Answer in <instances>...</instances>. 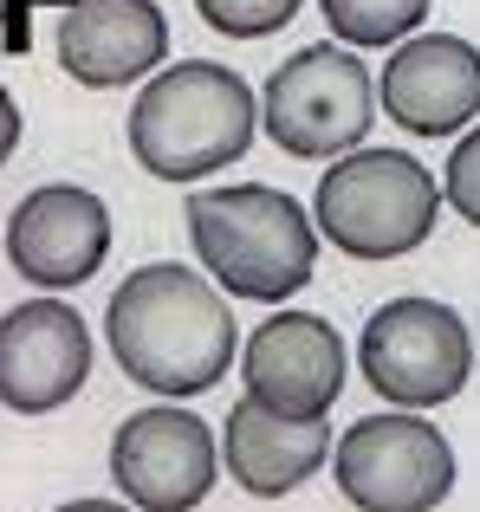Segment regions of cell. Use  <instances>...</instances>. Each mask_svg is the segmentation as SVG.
Returning <instances> with one entry per match:
<instances>
[{"label": "cell", "instance_id": "cell-1", "mask_svg": "<svg viewBox=\"0 0 480 512\" xmlns=\"http://www.w3.org/2000/svg\"><path fill=\"white\" fill-rule=\"evenodd\" d=\"M104 338L130 383L150 396H202L228 376L240 357L234 312L208 273H189L176 260L137 266L104 305Z\"/></svg>", "mask_w": 480, "mask_h": 512}, {"label": "cell", "instance_id": "cell-2", "mask_svg": "<svg viewBox=\"0 0 480 512\" xmlns=\"http://www.w3.org/2000/svg\"><path fill=\"white\" fill-rule=\"evenodd\" d=\"M253 130H260V98L234 65L215 59H163L130 104V156L156 182H202L240 163Z\"/></svg>", "mask_w": 480, "mask_h": 512}, {"label": "cell", "instance_id": "cell-3", "mask_svg": "<svg viewBox=\"0 0 480 512\" xmlns=\"http://www.w3.org/2000/svg\"><path fill=\"white\" fill-rule=\"evenodd\" d=\"M189 240L202 273L215 279L228 299L279 305L292 292L312 286L318 266V227L286 188L266 182H228L189 195Z\"/></svg>", "mask_w": 480, "mask_h": 512}, {"label": "cell", "instance_id": "cell-4", "mask_svg": "<svg viewBox=\"0 0 480 512\" xmlns=\"http://www.w3.org/2000/svg\"><path fill=\"white\" fill-rule=\"evenodd\" d=\"M442 188L409 150H344L318 175L312 227L344 260H403L435 234Z\"/></svg>", "mask_w": 480, "mask_h": 512}, {"label": "cell", "instance_id": "cell-5", "mask_svg": "<svg viewBox=\"0 0 480 512\" xmlns=\"http://www.w3.org/2000/svg\"><path fill=\"white\" fill-rule=\"evenodd\" d=\"M260 124L299 163H331L357 150L377 124V78L357 59V46H299L286 65H273L260 91Z\"/></svg>", "mask_w": 480, "mask_h": 512}, {"label": "cell", "instance_id": "cell-6", "mask_svg": "<svg viewBox=\"0 0 480 512\" xmlns=\"http://www.w3.org/2000/svg\"><path fill=\"white\" fill-rule=\"evenodd\" d=\"M331 480L357 512H435L455 493V448L416 409H383L338 435Z\"/></svg>", "mask_w": 480, "mask_h": 512}, {"label": "cell", "instance_id": "cell-7", "mask_svg": "<svg viewBox=\"0 0 480 512\" xmlns=\"http://www.w3.org/2000/svg\"><path fill=\"white\" fill-rule=\"evenodd\" d=\"M364 383L396 409H442L474 376V338L455 305L442 299H390L370 312L357 338Z\"/></svg>", "mask_w": 480, "mask_h": 512}, {"label": "cell", "instance_id": "cell-8", "mask_svg": "<svg viewBox=\"0 0 480 512\" xmlns=\"http://www.w3.org/2000/svg\"><path fill=\"white\" fill-rule=\"evenodd\" d=\"M221 441L202 415L156 402L117 422L111 435V480L137 512H195L215 493Z\"/></svg>", "mask_w": 480, "mask_h": 512}, {"label": "cell", "instance_id": "cell-9", "mask_svg": "<svg viewBox=\"0 0 480 512\" xmlns=\"http://www.w3.org/2000/svg\"><path fill=\"white\" fill-rule=\"evenodd\" d=\"M111 253V208L78 182H46L7 214V260L46 292H78Z\"/></svg>", "mask_w": 480, "mask_h": 512}, {"label": "cell", "instance_id": "cell-10", "mask_svg": "<svg viewBox=\"0 0 480 512\" xmlns=\"http://www.w3.org/2000/svg\"><path fill=\"white\" fill-rule=\"evenodd\" d=\"M240 383L260 409L318 422L344 396V344L318 312H273L240 350Z\"/></svg>", "mask_w": 480, "mask_h": 512}, {"label": "cell", "instance_id": "cell-11", "mask_svg": "<svg viewBox=\"0 0 480 512\" xmlns=\"http://www.w3.org/2000/svg\"><path fill=\"white\" fill-rule=\"evenodd\" d=\"M377 104L409 137H455L480 117V46L461 33H409L396 39L377 78Z\"/></svg>", "mask_w": 480, "mask_h": 512}, {"label": "cell", "instance_id": "cell-12", "mask_svg": "<svg viewBox=\"0 0 480 512\" xmlns=\"http://www.w3.org/2000/svg\"><path fill=\"white\" fill-rule=\"evenodd\" d=\"M91 331L72 305L33 299L0 318V402L13 415H52L85 389Z\"/></svg>", "mask_w": 480, "mask_h": 512}, {"label": "cell", "instance_id": "cell-13", "mask_svg": "<svg viewBox=\"0 0 480 512\" xmlns=\"http://www.w3.org/2000/svg\"><path fill=\"white\" fill-rule=\"evenodd\" d=\"M169 59V20L156 0H65L59 65L85 91H117Z\"/></svg>", "mask_w": 480, "mask_h": 512}, {"label": "cell", "instance_id": "cell-14", "mask_svg": "<svg viewBox=\"0 0 480 512\" xmlns=\"http://www.w3.org/2000/svg\"><path fill=\"white\" fill-rule=\"evenodd\" d=\"M325 454H331L325 415L318 422H292V415H273L253 396H240L228 409V422H221V467L253 500H286L292 487H305L325 467Z\"/></svg>", "mask_w": 480, "mask_h": 512}, {"label": "cell", "instance_id": "cell-15", "mask_svg": "<svg viewBox=\"0 0 480 512\" xmlns=\"http://www.w3.org/2000/svg\"><path fill=\"white\" fill-rule=\"evenodd\" d=\"M429 7L435 0H318L331 39L344 46H396L429 20Z\"/></svg>", "mask_w": 480, "mask_h": 512}, {"label": "cell", "instance_id": "cell-16", "mask_svg": "<svg viewBox=\"0 0 480 512\" xmlns=\"http://www.w3.org/2000/svg\"><path fill=\"white\" fill-rule=\"evenodd\" d=\"M195 13L228 39H266L299 13V0H195Z\"/></svg>", "mask_w": 480, "mask_h": 512}, {"label": "cell", "instance_id": "cell-17", "mask_svg": "<svg viewBox=\"0 0 480 512\" xmlns=\"http://www.w3.org/2000/svg\"><path fill=\"white\" fill-rule=\"evenodd\" d=\"M442 201L461 214L468 227H480V124L468 137L455 143V156H448V175H442Z\"/></svg>", "mask_w": 480, "mask_h": 512}, {"label": "cell", "instance_id": "cell-18", "mask_svg": "<svg viewBox=\"0 0 480 512\" xmlns=\"http://www.w3.org/2000/svg\"><path fill=\"white\" fill-rule=\"evenodd\" d=\"M33 7H65V0H0V46L13 59L33 52Z\"/></svg>", "mask_w": 480, "mask_h": 512}, {"label": "cell", "instance_id": "cell-19", "mask_svg": "<svg viewBox=\"0 0 480 512\" xmlns=\"http://www.w3.org/2000/svg\"><path fill=\"white\" fill-rule=\"evenodd\" d=\"M20 137H26V117H20V104H13V91L0 85V169H7L13 150H20Z\"/></svg>", "mask_w": 480, "mask_h": 512}, {"label": "cell", "instance_id": "cell-20", "mask_svg": "<svg viewBox=\"0 0 480 512\" xmlns=\"http://www.w3.org/2000/svg\"><path fill=\"white\" fill-rule=\"evenodd\" d=\"M52 512H130L124 500H72V506H52Z\"/></svg>", "mask_w": 480, "mask_h": 512}]
</instances>
